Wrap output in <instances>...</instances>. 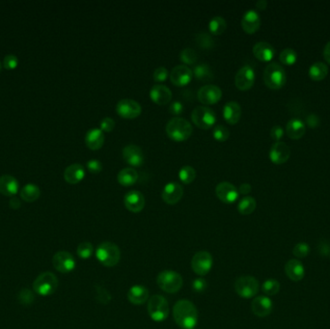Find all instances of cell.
Listing matches in <instances>:
<instances>
[{"label":"cell","mask_w":330,"mask_h":329,"mask_svg":"<svg viewBox=\"0 0 330 329\" xmlns=\"http://www.w3.org/2000/svg\"><path fill=\"white\" fill-rule=\"evenodd\" d=\"M262 291L267 296H275L280 291V283L275 279H268L262 285Z\"/></svg>","instance_id":"74e56055"},{"label":"cell","mask_w":330,"mask_h":329,"mask_svg":"<svg viewBox=\"0 0 330 329\" xmlns=\"http://www.w3.org/2000/svg\"><path fill=\"white\" fill-rule=\"evenodd\" d=\"M116 111L123 118L134 119L140 115L142 107L135 100L123 99L118 101L116 105Z\"/></svg>","instance_id":"7c38bea8"},{"label":"cell","mask_w":330,"mask_h":329,"mask_svg":"<svg viewBox=\"0 0 330 329\" xmlns=\"http://www.w3.org/2000/svg\"><path fill=\"white\" fill-rule=\"evenodd\" d=\"M192 126L188 121L182 117L170 119L166 125V133L171 139L176 141H185L192 134Z\"/></svg>","instance_id":"3957f363"},{"label":"cell","mask_w":330,"mask_h":329,"mask_svg":"<svg viewBox=\"0 0 330 329\" xmlns=\"http://www.w3.org/2000/svg\"><path fill=\"white\" fill-rule=\"evenodd\" d=\"M259 288L260 285L258 280L250 275L240 276L235 282L236 293L240 297L246 299L254 297L259 292Z\"/></svg>","instance_id":"ba28073f"},{"label":"cell","mask_w":330,"mask_h":329,"mask_svg":"<svg viewBox=\"0 0 330 329\" xmlns=\"http://www.w3.org/2000/svg\"><path fill=\"white\" fill-rule=\"evenodd\" d=\"M215 193L219 200L226 204H232L237 201L238 198V190L237 187L229 182L219 183L215 188Z\"/></svg>","instance_id":"9a60e30c"},{"label":"cell","mask_w":330,"mask_h":329,"mask_svg":"<svg viewBox=\"0 0 330 329\" xmlns=\"http://www.w3.org/2000/svg\"><path fill=\"white\" fill-rule=\"evenodd\" d=\"M291 156V149L285 142L273 144L270 151V159L275 164H283L288 161Z\"/></svg>","instance_id":"44dd1931"},{"label":"cell","mask_w":330,"mask_h":329,"mask_svg":"<svg viewBox=\"0 0 330 329\" xmlns=\"http://www.w3.org/2000/svg\"><path fill=\"white\" fill-rule=\"evenodd\" d=\"M252 187H251V185L248 184V183H244L239 186V188H238V193H241V194H248L250 193Z\"/></svg>","instance_id":"6f0895ef"},{"label":"cell","mask_w":330,"mask_h":329,"mask_svg":"<svg viewBox=\"0 0 330 329\" xmlns=\"http://www.w3.org/2000/svg\"><path fill=\"white\" fill-rule=\"evenodd\" d=\"M256 206H257V202L253 197L246 196L238 202L237 211L240 214L248 215V214H251L255 211Z\"/></svg>","instance_id":"e575fe53"},{"label":"cell","mask_w":330,"mask_h":329,"mask_svg":"<svg viewBox=\"0 0 330 329\" xmlns=\"http://www.w3.org/2000/svg\"><path fill=\"white\" fill-rule=\"evenodd\" d=\"M85 143L91 150H99L104 143V135L100 128H91L85 135Z\"/></svg>","instance_id":"4316f807"},{"label":"cell","mask_w":330,"mask_h":329,"mask_svg":"<svg viewBox=\"0 0 330 329\" xmlns=\"http://www.w3.org/2000/svg\"><path fill=\"white\" fill-rule=\"evenodd\" d=\"M208 287L207 281L203 278H197L192 282V290L196 293H203Z\"/></svg>","instance_id":"f907efd6"},{"label":"cell","mask_w":330,"mask_h":329,"mask_svg":"<svg viewBox=\"0 0 330 329\" xmlns=\"http://www.w3.org/2000/svg\"><path fill=\"white\" fill-rule=\"evenodd\" d=\"M58 288V278L51 271L41 273L33 282V290L37 295L49 296L54 294Z\"/></svg>","instance_id":"52a82bcc"},{"label":"cell","mask_w":330,"mask_h":329,"mask_svg":"<svg viewBox=\"0 0 330 329\" xmlns=\"http://www.w3.org/2000/svg\"><path fill=\"white\" fill-rule=\"evenodd\" d=\"M192 73L198 80L206 81V80H211L212 78V69L206 63L196 65Z\"/></svg>","instance_id":"d590c367"},{"label":"cell","mask_w":330,"mask_h":329,"mask_svg":"<svg viewBox=\"0 0 330 329\" xmlns=\"http://www.w3.org/2000/svg\"><path fill=\"white\" fill-rule=\"evenodd\" d=\"M226 28H227V23H226L225 18L221 16H215L210 20L209 29L214 35H219V34L223 33Z\"/></svg>","instance_id":"8d00e7d4"},{"label":"cell","mask_w":330,"mask_h":329,"mask_svg":"<svg viewBox=\"0 0 330 329\" xmlns=\"http://www.w3.org/2000/svg\"><path fill=\"white\" fill-rule=\"evenodd\" d=\"M223 116L229 124H237L241 116V107L237 101H229L223 107Z\"/></svg>","instance_id":"f1b7e54d"},{"label":"cell","mask_w":330,"mask_h":329,"mask_svg":"<svg viewBox=\"0 0 330 329\" xmlns=\"http://www.w3.org/2000/svg\"><path fill=\"white\" fill-rule=\"evenodd\" d=\"M18 191V183L16 178L10 175L0 177V193L5 196H14Z\"/></svg>","instance_id":"4dcf8cb0"},{"label":"cell","mask_w":330,"mask_h":329,"mask_svg":"<svg viewBox=\"0 0 330 329\" xmlns=\"http://www.w3.org/2000/svg\"><path fill=\"white\" fill-rule=\"evenodd\" d=\"M179 178L181 181L185 184H190L192 183L196 178V171L195 169L190 165L183 166L179 171Z\"/></svg>","instance_id":"f35d334b"},{"label":"cell","mask_w":330,"mask_h":329,"mask_svg":"<svg viewBox=\"0 0 330 329\" xmlns=\"http://www.w3.org/2000/svg\"><path fill=\"white\" fill-rule=\"evenodd\" d=\"M17 64H18V60H17V56L15 55H7L5 58H4V62H3V65H4V68L7 69V70H14L17 67Z\"/></svg>","instance_id":"816d5d0a"},{"label":"cell","mask_w":330,"mask_h":329,"mask_svg":"<svg viewBox=\"0 0 330 329\" xmlns=\"http://www.w3.org/2000/svg\"><path fill=\"white\" fill-rule=\"evenodd\" d=\"M267 5H268V2H267L266 0H259V1H257V3H256V7L258 9H261V10L266 9Z\"/></svg>","instance_id":"94428289"},{"label":"cell","mask_w":330,"mask_h":329,"mask_svg":"<svg viewBox=\"0 0 330 329\" xmlns=\"http://www.w3.org/2000/svg\"><path fill=\"white\" fill-rule=\"evenodd\" d=\"M285 272L292 281L298 282L304 278V266L299 260L292 259L285 265Z\"/></svg>","instance_id":"d4e9b609"},{"label":"cell","mask_w":330,"mask_h":329,"mask_svg":"<svg viewBox=\"0 0 330 329\" xmlns=\"http://www.w3.org/2000/svg\"><path fill=\"white\" fill-rule=\"evenodd\" d=\"M212 256L208 251H199L191 260V268L199 276L207 275L212 268Z\"/></svg>","instance_id":"30bf717a"},{"label":"cell","mask_w":330,"mask_h":329,"mask_svg":"<svg viewBox=\"0 0 330 329\" xmlns=\"http://www.w3.org/2000/svg\"><path fill=\"white\" fill-rule=\"evenodd\" d=\"M150 97L156 103L163 105L171 101L172 92L165 85L156 84L153 85L150 90Z\"/></svg>","instance_id":"cb8c5ba5"},{"label":"cell","mask_w":330,"mask_h":329,"mask_svg":"<svg viewBox=\"0 0 330 329\" xmlns=\"http://www.w3.org/2000/svg\"><path fill=\"white\" fill-rule=\"evenodd\" d=\"M253 53L255 57L260 61L269 62L274 57L275 49L269 42H259L255 43L253 47Z\"/></svg>","instance_id":"484cf974"},{"label":"cell","mask_w":330,"mask_h":329,"mask_svg":"<svg viewBox=\"0 0 330 329\" xmlns=\"http://www.w3.org/2000/svg\"><path fill=\"white\" fill-rule=\"evenodd\" d=\"M279 59L285 65H293L297 60V53L293 49H285L280 53Z\"/></svg>","instance_id":"60d3db41"},{"label":"cell","mask_w":330,"mask_h":329,"mask_svg":"<svg viewBox=\"0 0 330 329\" xmlns=\"http://www.w3.org/2000/svg\"><path fill=\"white\" fill-rule=\"evenodd\" d=\"M124 203L128 211L140 212L145 207L144 195L138 190H130L125 195Z\"/></svg>","instance_id":"ffe728a7"},{"label":"cell","mask_w":330,"mask_h":329,"mask_svg":"<svg viewBox=\"0 0 330 329\" xmlns=\"http://www.w3.org/2000/svg\"><path fill=\"white\" fill-rule=\"evenodd\" d=\"M261 26V17L256 10L246 11L241 19V26L246 33H255Z\"/></svg>","instance_id":"7402d4cb"},{"label":"cell","mask_w":330,"mask_h":329,"mask_svg":"<svg viewBox=\"0 0 330 329\" xmlns=\"http://www.w3.org/2000/svg\"><path fill=\"white\" fill-rule=\"evenodd\" d=\"M41 195L40 188L34 184H28L20 190V197L26 202H34Z\"/></svg>","instance_id":"d6a6232c"},{"label":"cell","mask_w":330,"mask_h":329,"mask_svg":"<svg viewBox=\"0 0 330 329\" xmlns=\"http://www.w3.org/2000/svg\"><path fill=\"white\" fill-rule=\"evenodd\" d=\"M54 269L60 273L66 274L76 269V262L74 256L68 251H58L52 258Z\"/></svg>","instance_id":"8fae6325"},{"label":"cell","mask_w":330,"mask_h":329,"mask_svg":"<svg viewBox=\"0 0 330 329\" xmlns=\"http://www.w3.org/2000/svg\"><path fill=\"white\" fill-rule=\"evenodd\" d=\"M328 74V67L322 62H316L309 68V76L314 80H322Z\"/></svg>","instance_id":"836d02e7"},{"label":"cell","mask_w":330,"mask_h":329,"mask_svg":"<svg viewBox=\"0 0 330 329\" xmlns=\"http://www.w3.org/2000/svg\"><path fill=\"white\" fill-rule=\"evenodd\" d=\"M306 121H307V124L310 126L311 127H317V126H319V124H320V118L318 117V115H316V114H311V115H309L308 117H307V119H306Z\"/></svg>","instance_id":"9f6ffc18"},{"label":"cell","mask_w":330,"mask_h":329,"mask_svg":"<svg viewBox=\"0 0 330 329\" xmlns=\"http://www.w3.org/2000/svg\"><path fill=\"white\" fill-rule=\"evenodd\" d=\"M306 131L305 123L298 118L291 119L286 126V133L292 139H299Z\"/></svg>","instance_id":"f546056e"},{"label":"cell","mask_w":330,"mask_h":329,"mask_svg":"<svg viewBox=\"0 0 330 329\" xmlns=\"http://www.w3.org/2000/svg\"><path fill=\"white\" fill-rule=\"evenodd\" d=\"M76 252H77V255L80 259L82 260H88L92 257V255L94 253V246L91 243L89 242H84V243H81L80 245L77 246V249H76Z\"/></svg>","instance_id":"ab89813d"},{"label":"cell","mask_w":330,"mask_h":329,"mask_svg":"<svg viewBox=\"0 0 330 329\" xmlns=\"http://www.w3.org/2000/svg\"><path fill=\"white\" fill-rule=\"evenodd\" d=\"M255 82V72L253 68L245 65L237 71L235 76V84L239 90L250 89Z\"/></svg>","instance_id":"4fadbf2b"},{"label":"cell","mask_w":330,"mask_h":329,"mask_svg":"<svg viewBox=\"0 0 330 329\" xmlns=\"http://www.w3.org/2000/svg\"><path fill=\"white\" fill-rule=\"evenodd\" d=\"M96 257L102 266L106 268H112L120 262L121 251L115 244L104 242L97 247Z\"/></svg>","instance_id":"7a4b0ae2"},{"label":"cell","mask_w":330,"mask_h":329,"mask_svg":"<svg viewBox=\"0 0 330 329\" xmlns=\"http://www.w3.org/2000/svg\"><path fill=\"white\" fill-rule=\"evenodd\" d=\"M95 298L99 303L106 304L109 303L111 300V296H110L108 291L106 289L101 286V285H96V290H95Z\"/></svg>","instance_id":"7bdbcfd3"},{"label":"cell","mask_w":330,"mask_h":329,"mask_svg":"<svg viewBox=\"0 0 330 329\" xmlns=\"http://www.w3.org/2000/svg\"><path fill=\"white\" fill-rule=\"evenodd\" d=\"M196 42L203 49H212L214 45L212 37L206 32H199L196 35Z\"/></svg>","instance_id":"ee69618b"},{"label":"cell","mask_w":330,"mask_h":329,"mask_svg":"<svg viewBox=\"0 0 330 329\" xmlns=\"http://www.w3.org/2000/svg\"><path fill=\"white\" fill-rule=\"evenodd\" d=\"M138 180V173L134 168L122 169L118 173V182L124 186L136 184Z\"/></svg>","instance_id":"1f68e13d"},{"label":"cell","mask_w":330,"mask_h":329,"mask_svg":"<svg viewBox=\"0 0 330 329\" xmlns=\"http://www.w3.org/2000/svg\"><path fill=\"white\" fill-rule=\"evenodd\" d=\"M191 119L197 127L204 128V129H208L215 124L216 114L209 106L200 105L192 110Z\"/></svg>","instance_id":"9c48e42d"},{"label":"cell","mask_w":330,"mask_h":329,"mask_svg":"<svg viewBox=\"0 0 330 329\" xmlns=\"http://www.w3.org/2000/svg\"><path fill=\"white\" fill-rule=\"evenodd\" d=\"M127 299L134 305H142L149 300V291L142 285H135L127 291Z\"/></svg>","instance_id":"603a6c76"},{"label":"cell","mask_w":330,"mask_h":329,"mask_svg":"<svg viewBox=\"0 0 330 329\" xmlns=\"http://www.w3.org/2000/svg\"><path fill=\"white\" fill-rule=\"evenodd\" d=\"M157 284L167 294H175L183 287V277L173 270H163L157 277Z\"/></svg>","instance_id":"8992f818"},{"label":"cell","mask_w":330,"mask_h":329,"mask_svg":"<svg viewBox=\"0 0 330 329\" xmlns=\"http://www.w3.org/2000/svg\"><path fill=\"white\" fill-rule=\"evenodd\" d=\"M197 97H198V100L203 103L213 104L221 99L222 91L216 85H204L199 89Z\"/></svg>","instance_id":"5bb4252c"},{"label":"cell","mask_w":330,"mask_h":329,"mask_svg":"<svg viewBox=\"0 0 330 329\" xmlns=\"http://www.w3.org/2000/svg\"><path fill=\"white\" fill-rule=\"evenodd\" d=\"M9 205H10V208L11 209L17 210V209L20 208V205L21 204H20V201H19L18 198H17V197H12L11 200H10V202H9Z\"/></svg>","instance_id":"680465c9"},{"label":"cell","mask_w":330,"mask_h":329,"mask_svg":"<svg viewBox=\"0 0 330 329\" xmlns=\"http://www.w3.org/2000/svg\"><path fill=\"white\" fill-rule=\"evenodd\" d=\"M193 77V73L190 68L186 65H178L173 68L170 74L171 81L177 86L188 84Z\"/></svg>","instance_id":"e0dca14e"},{"label":"cell","mask_w":330,"mask_h":329,"mask_svg":"<svg viewBox=\"0 0 330 329\" xmlns=\"http://www.w3.org/2000/svg\"><path fill=\"white\" fill-rule=\"evenodd\" d=\"M87 168L88 170L91 172V173H94V174H97V173H100L102 170V163L101 162V161L99 160H90V161H87Z\"/></svg>","instance_id":"c3c4849f"},{"label":"cell","mask_w":330,"mask_h":329,"mask_svg":"<svg viewBox=\"0 0 330 329\" xmlns=\"http://www.w3.org/2000/svg\"><path fill=\"white\" fill-rule=\"evenodd\" d=\"M173 318L181 328L193 329L198 322V311L191 301L182 299L174 305Z\"/></svg>","instance_id":"6da1fadb"},{"label":"cell","mask_w":330,"mask_h":329,"mask_svg":"<svg viewBox=\"0 0 330 329\" xmlns=\"http://www.w3.org/2000/svg\"><path fill=\"white\" fill-rule=\"evenodd\" d=\"M147 310L152 321L161 322L169 316V303L164 296L156 295L149 298Z\"/></svg>","instance_id":"5b68a950"},{"label":"cell","mask_w":330,"mask_h":329,"mask_svg":"<svg viewBox=\"0 0 330 329\" xmlns=\"http://www.w3.org/2000/svg\"><path fill=\"white\" fill-rule=\"evenodd\" d=\"M168 77V71L165 67L157 68L153 72V79L156 81H164Z\"/></svg>","instance_id":"681fc988"},{"label":"cell","mask_w":330,"mask_h":329,"mask_svg":"<svg viewBox=\"0 0 330 329\" xmlns=\"http://www.w3.org/2000/svg\"><path fill=\"white\" fill-rule=\"evenodd\" d=\"M212 135L213 137L217 140V141H225L229 138L230 135V131L228 128L222 125H217L216 127L213 128L212 131Z\"/></svg>","instance_id":"7dc6e473"},{"label":"cell","mask_w":330,"mask_h":329,"mask_svg":"<svg viewBox=\"0 0 330 329\" xmlns=\"http://www.w3.org/2000/svg\"><path fill=\"white\" fill-rule=\"evenodd\" d=\"M309 253H310V246L306 243H299L295 245V247L293 248V254L298 259L305 258L306 256L309 255Z\"/></svg>","instance_id":"bcb514c9"},{"label":"cell","mask_w":330,"mask_h":329,"mask_svg":"<svg viewBox=\"0 0 330 329\" xmlns=\"http://www.w3.org/2000/svg\"><path fill=\"white\" fill-rule=\"evenodd\" d=\"M283 135H284V129L279 125H275L271 128V136L273 140H276L278 142L283 137Z\"/></svg>","instance_id":"db71d44e"},{"label":"cell","mask_w":330,"mask_h":329,"mask_svg":"<svg viewBox=\"0 0 330 329\" xmlns=\"http://www.w3.org/2000/svg\"><path fill=\"white\" fill-rule=\"evenodd\" d=\"M180 59L182 60L185 64L192 65V64L196 63L198 57H197L196 51L193 49L186 48V49H184L183 51H181Z\"/></svg>","instance_id":"b9f144b4"},{"label":"cell","mask_w":330,"mask_h":329,"mask_svg":"<svg viewBox=\"0 0 330 329\" xmlns=\"http://www.w3.org/2000/svg\"><path fill=\"white\" fill-rule=\"evenodd\" d=\"M287 80L284 68L278 63H270L263 71V81L271 89L282 88Z\"/></svg>","instance_id":"277c9868"},{"label":"cell","mask_w":330,"mask_h":329,"mask_svg":"<svg viewBox=\"0 0 330 329\" xmlns=\"http://www.w3.org/2000/svg\"><path fill=\"white\" fill-rule=\"evenodd\" d=\"M323 56H324V59L326 60L330 64V41L324 47Z\"/></svg>","instance_id":"91938a15"},{"label":"cell","mask_w":330,"mask_h":329,"mask_svg":"<svg viewBox=\"0 0 330 329\" xmlns=\"http://www.w3.org/2000/svg\"><path fill=\"white\" fill-rule=\"evenodd\" d=\"M1 70H2V65H1V62H0V72H1Z\"/></svg>","instance_id":"6125c7cd"},{"label":"cell","mask_w":330,"mask_h":329,"mask_svg":"<svg viewBox=\"0 0 330 329\" xmlns=\"http://www.w3.org/2000/svg\"><path fill=\"white\" fill-rule=\"evenodd\" d=\"M273 309V303L268 296H260L255 297L251 303V310L254 315L260 318L271 315Z\"/></svg>","instance_id":"d6986e66"},{"label":"cell","mask_w":330,"mask_h":329,"mask_svg":"<svg viewBox=\"0 0 330 329\" xmlns=\"http://www.w3.org/2000/svg\"><path fill=\"white\" fill-rule=\"evenodd\" d=\"M85 177V169L81 164L74 163L68 166L64 171V179L72 185H76Z\"/></svg>","instance_id":"83f0119b"},{"label":"cell","mask_w":330,"mask_h":329,"mask_svg":"<svg viewBox=\"0 0 330 329\" xmlns=\"http://www.w3.org/2000/svg\"><path fill=\"white\" fill-rule=\"evenodd\" d=\"M17 299H18L19 303L28 306L34 302V294H33V292H31L28 289H24L19 292V294L17 296Z\"/></svg>","instance_id":"f6af8a7d"},{"label":"cell","mask_w":330,"mask_h":329,"mask_svg":"<svg viewBox=\"0 0 330 329\" xmlns=\"http://www.w3.org/2000/svg\"><path fill=\"white\" fill-rule=\"evenodd\" d=\"M184 195V188L177 182H170L166 184L162 190L163 201L169 205H175L182 199Z\"/></svg>","instance_id":"2e32d148"},{"label":"cell","mask_w":330,"mask_h":329,"mask_svg":"<svg viewBox=\"0 0 330 329\" xmlns=\"http://www.w3.org/2000/svg\"><path fill=\"white\" fill-rule=\"evenodd\" d=\"M115 127V121L110 117H105L101 121V129L110 133Z\"/></svg>","instance_id":"f5cc1de1"},{"label":"cell","mask_w":330,"mask_h":329,"mask_svg":"<svg viewBox=\"0 0 330 329\" xmlns=\"http://www.w3.org/2000/svg\"><path fill=\"white\" fill-rule=\"evenodd\" d=\"M123 158L125 161L133 166H140L144 162V153L142 149L135 144L127 145L123 149Z\"/></svg>","instance_id":"ac0fdd59"},{"label":"cell","mask_w":330,"mask_h":329,"mask_svg":"<svg viewBox=\"0 0 330 329\" xmlns=\"http://www.w3.org/2000/svg\"><path fill=\"white\" fill-rule=\"evenodd\" d=\"M169 111L170 113H172L174 115H180L184 111V104L181 101H173L170 104Z\"/></svg>","instance_id":"11a10c76"}]
</instances>
